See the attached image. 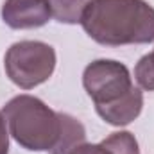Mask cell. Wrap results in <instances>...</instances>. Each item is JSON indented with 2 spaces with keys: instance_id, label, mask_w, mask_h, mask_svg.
<instances>
[{
  "instance_id": "obj_1",
  "label": "cell",
  "mask_w": 154,
  "mask_h": 154,
  "mask_svg": "<svg viewBox=\"0 0 154 154\" xmlns=\"http://www.w3.org/2000/svg\"><path fill=\"white\" fill-rule=\"evenodd\" d=\"M81 25L93 41L106 47L151 43L154 7L145 0H91Z\"/></svg>"
},
{
  "instance_id": "obj_2",
  "label": "cell",
  "mask_w": 154,
  "mask_h": 154,
  "mask_svg": "<svg viewBox=\"0 0 154 154\" xmlns=\"http://www.w3.org/2000/svg\"><path fill=\"white\" fill-rule=\"evenodd\" d=\"M9 134L27 151H52L61 134V116L32 95L11 99L0 111Z\"/></svg>"
},
{
  "instance_id": "obj_3",
  "label": "cell",
  "mask_w": 154,
  "mask_h": 154,
  "mask_svg": "<svg viewBox=\"0 0 154 154\" xmlns=\"http://www.w3.org/2000/svg\"><path fill=\"white\" fill-rule=\"evenodd\" d=\"M7 77L22 90H32L48 81L56 68V50L43 41H18L4 57Z\"/></svg>"
},
{
  "instance_id": "obj_4",
  "label": "cell",
  "mask_w": 154,
  "mask_h": 154,
  "mask_svg": "<svg viewBox=\"0 0 154 154\" xmlns=\"http://www.w3.org/2000/svg\"><path fill=\"white\" fill-rule=\"evenodd\" d=\"M82 86L95 106H106L133 90V79L125 65L115 59H97L84 68Z\"/></svg>"
},
{
  "instance_id": "obj_5",
  "label": "cell",
  "mask_w": 154,
  "mask_h": 154,
  "mask_svg": "<svg viewBox=\"0 0 154 154\" xmlns=\"http://www.w3.org/2000/svg\"><path fill=\"white\" fill-rule=\"evenodd\" d=\"M52 16L48 0H5L2 20L11 29H38Z\"/></svg>"
},
{
  "instance_id": "obj_6",
  "label": "cell",
  "mask_w": 154,
  "mask_h": 154,
  "mask_svg": "<svg viewBox=\"0 0 154 154\" xmlns=\"http://www.w3.org/2000/svg\"><path fill=\"white\" fill-rule=\"evenodd\" d=\"M142 108H143V93H142L140 88H134V86L120 100L106 104V106H95L99 116L104 122L116 125V127L127 125L133 120H136L138 115L142 113Z\"/></svg>"
},
{
  "instance_id": "obj_7",
  "label": "cell",
  "mask_w": 154,
  "mask_h": 154,
  "mask_svg": "<svg viewBox=\"0 0 154 154\" xmlns=\"http://www.w3.org/2000/svg\"><path fill=\"white\" fill-rule=\"evenodd\" d=\"M61 116V134L57 145L52 149V154H68L74 147L86 142V131L82 124L66 113H59Z\"/></svg>"
},
{
  "instance_id": "obj_8",
  "label": "cell",
  "mask_w": 154,
  "mask_h": 154,
  "mask_svg": "<svg viewBox=\"0 0 154 154\" xmlns=\"http://www.w3.org/2000/svg\"><path fill=\"white\" fill-rule=\"evenodd\" d=\"M91 0H48L52 16L59 23H81L82 14Z\"/></svg>"
},
{
  "instance_id": "obj_9",
  "label": "cell",
  "mask_w": 154,
  "mask_h": 154,
  "mask_svg": "<svg viewBox=\"0 0 154 154\" xmlns=\"http://www.w3.org/2000/svg\"><path fill=\"white\" fill-rule=\"evenodd\" d=\"M111 154H140L138 149V142L134 138V134H131L129 131H118L111 133L108 138H104L100 142Z\"/></svg>"
},
{
  "instance_id": "obj_10",
  "label": "cell",
  "mask_w": 154,
  "mask_h": 154,
  "mask_svg": "<svg viewBox=\"0 0 154 154\" xmlns=\"http://www.w3.org/2000/svg\"><path fill=\"white\" fill-rule=\"evenodd\" d=\"M134 79L145 91H154V52L145 54L134 66Z\"/></svg>"
},
{
  "instance_id": "obj_11",
  "label": "cell",
  "mask_w": 154,
  "mask_h": 154,
  "mask_svg": "<svg viewBox=\"0 0 154 154\" xmlns=\"http://www.w3.org/2000/svg\"><path fill=\"white\" fill-rule=\"evenodd\" d=\"M68 154H111L102 143H81L74 147Z\"/></svg>"
},
{
  "instance_id": "obj_12",
  "label": "cell",
  "mask_w": 154,
  "mask_h": 154,
  "mask_svg": "<svg viewBox=\"0 0 154 154\" xmlns=\"http://www.w3.org/2000/svg\"><path fill=\"white\" fill-rule=\"evenodd\" d=\"M0 154H9V129L2 113H0Z\"/></svg>"
}]
</instances>
